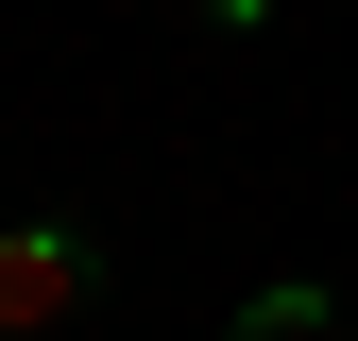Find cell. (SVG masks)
Instances as JSON below:
<instances>
[{"label":"cell","mask_w":358,"mask_h":341,"mask_svg":"<svg viewBox=\"0 0 358 341\" xmlns=\"http://www.w3.org/2000/svg\"><path fill=\"white\" fill-rule=\"evenodd\" d=\"M103 307V239L85 222H0V341H52Z\"/></svg>","instance_id":"obj_1"},{"label":"cell","mask_w":358,"mask_h":341,"mask_svg":"<svg viewBox=\"0 0 358 341\" xmlns=\"http://www.w3.org/2000/svg\"><path fill=\"white\" fill-rule=\"evenodd\" d=\"M222 341H341V307H324V290H307V273H273V290H256V307L222 324Z\"/></svg>","instance_id":"obj_2"},{"label":"cell","mask_w":358,"mask_h":341,"mask_svg":"<svg viewBox=\"0 0 358 341\" xmlns=\"http://www.w3.org/2000/svg\"><path fill=\"white\" fill-rule=\"evenodd\" d=\"M188 17H256V0H188Z\"/></svg>","instance_id":"obj_3"}]
</instances>
